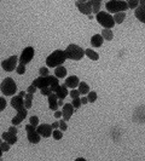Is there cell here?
I'll use <instances>...</instances> for the list:
<instances>
[{
	"label": "cell",
	"instance_id": "4dcf8cb0",
	"mask_svg": "<svg viewBox=\"0 0 145 161\" xmlns=\"http://www.w3.org/2000/svg\"><path fill=\"white\" fill-rule=\"evenodd\" d=\"M40 92H41L43 96H47V97H48V94L52 93V90H51V87H50V86H46V87L40 88Z\"/></svg>",
	"mask_w": 145,
	"mask_h": 161
},
{
	"label": "cell",
	"instance_id": "60d3db41",
	"mask_svg": "<svg viewBox=\"0 0 145 161\" xmlns=\"http://www.w3.org/2000/svg\"><path fill=\"white\" fill-rule=\"evenodd\" d=\"M7 131H9V132H11L12 134H17V132H18V131H17V127H16L15 125H12V126H11V127H10Z\"/></svg>",
	"mask_w": 145,
	"mask_h": 161
},
{
	"label": "cell",
	"instance_id": "d6986e66",
	"mask_svg": "<svg viewBox=\"0 0 145 161\" xmlns=\"http://www.w3.org/2000/svg\"><path fill=\"white\" fill-rule=\"evenodd\" d=\"M103 41H104V38L100 34H94L91 38V45L93 47H100L103 45Z\"/></svg>",
	"mask_w": 145,
	"mask_h": 161
},
{
	"label": "cell",
	"instance_id": "e0dca14e",
	"mask_svg": "<svg viewBox=\"0 0 145 161\" xmlns=\"http://www.w3.org/2000/svg\"><path fill=\"white\" fill-rule=\"evenodd\" d=\"M54 93L57 94V97L59 98V99H64L68 96V87L66 86V84L64 85H58V87L56 88V91H54Z\"/></svg>",
	"mask_w": 145,
	"mask_h": 161
},
{
	"label": "cell",
	"instance_id": "f35d334b",
	"mask_svg": "<svg viewBox=\"0 0 145 161\" xmlns=\"http://www.w3.org/2000/svg\"><path fill=\"white\" fill-rule=\"evenodd\" d=\"M26 131H27V132H30V131H36V126H34V125L29 124V125H27V126H26Z\"/></svg>",
	"mask_w": 145,
	"mask_h": 161
},
{
	"label": "cell",
	"instance_id": "277c9868",
	"mask_svg": "<svg viewBox=\"0 0 145 161\" xmlns=\"http://www.w3.org/2000/svg\"><path fill=\"white\" fill-rule=\"evenodd\" d=\"M97 21L100 26H103L104 28H112L115 26V20H114V16H111L109 12H104V11H99L96 16Z\"/></svg>",
	"mask_w": 145,
	"mask_h": 161
},
{
	"label": "cell",
	"instance_id": "4316f807",
	"mask_svg": "<svg viewBox=\"0 0 145 161\" xmlns=\"http://www.w3.org/2000/svg\"><path fill=\"white\" fill-rule=\"evenodd\" d=\"M52 136H53V138L56 141H59V139L63 138V131L61 130V128H59V130H58V128H54L53 132H52Z\"/></svg>",
	"mask_w": 145,
	"mask_h": 161
},
{
	"label": "cell",
	"instance_id": "4fadbf2b",
	"mask_svg": "<svg viewBox=\"0 0 145 161\" xmlns=\"http://www.w3.org/2000/svg\"><path fill=\"white\" fill-rule=\"evenodd\" d=\"M75 111V108L72 104L70 103H67L63 106V111H62V115H63V119L66 120V121H68V120H70V118L72 116V113Z\"/></svg>",
	"mask_w": 145,
	"mask_h": 161
},
{
	"label": "cell",
	"instance_id": "d590c367",
	"mask_svg": "<svg viewBox=\"0 0 145 161\" xmlns=\"http://www.w3.org/2000/svg\"><path fill=\"white\" fill-rule=\"evenodd\" d=\"M39 74L41 76H46L48 75V67H41L39 69Z\"/></svg>",
	"mask_w": 145,
	"mask_h": 161
},
{
	"label": "cell",
	"instance_id": "83f0119b",
	"mask_svg": "<svg viewBox=\"0 0 145 161\" xmlns=\"http://www.w3.org/2000/svg\"><path fill=\"white\" fill-rule=\"evenodd\" d=\"M16 71H17V74H20V75L26 74V64L20 63L17 66V68H16Z\"/></svg>",
	"mask_w": 145,
	"mask_h": 161
},
{
	"label": "cell",
	"instance_id": "ac0fdd59",
	"mask_svg": "<svg viewBox=\"0 0 145 161\" xmlns=\"http://www.w3.org/2000/svg\"><path fill=\"white\" fill-rule=\"evenodd\" d=\"M27 138L31 144H38L40 139H41V136L39 134L38 131H30V132H27Z\"/></svg>",
	"mask_w": 145,
	"mask_h": 161
},
{
	"label": "cell",
	"instance_id": "7dc6e473",
	"mask_svg": "<svg viewBox=\"0 0 145 161\" xmlns=\"http://www.w3.org/2000/svg\"><path fill=\"white\" fill-rule=\"evenodd\" d=\"M76 161H85V159H84V158H77Z\"/></svg>",
	"mask_w": 145,
	"mask_h": 161
},
{
	"label": "cell",
	"instance_id": "c3c4849f",
	"mask_svg": "<svg viewBox=\"0 0 145 161\" xmlns=\"http://www.w3.org/2000/svg\"><path fill=\"white\" fill-rule=\"evenodd\" d=\"M3 153H4V151L1 150V148H0V159H1V156H3Z\"/></svg>",
	"mask_w": 145,
	"mask_h": 161
},
{
	"label": "cell",
	"instance_id": "d4e9b609",
	"mask_svg": "<svg viewBox=\"0 0 145 161\" xmlns=\"http://www.w3.org/2000/svg\"><path fill=\"white\" fill-rule=\"evenodd\" d=\"M77 90L80 91V93H81V94L84 96V94H87L88 92H90V86H88L86 83L82 81V83H80V84H79V88H77Z\"/></svg>",
	"mask_w": 145,
	"mask_h": 161
},
{
	"label": "cell",
	"instance_id": "ee69618b",
	"mask_svg": "<svg viewBox=\"0 0 145 161\" xmlns=\"http://www.w3.org/2000/svg\"><path fill=\"white\" fill-rule=\"evenodd\" d=\"M52 127H53V130H54V128H58V127H59V121L53 123V124H52Z\"/></svg>",
	"mask_w": 145,
	"mask_h": 161
},
{
	"label": "cell",
	"instance_id": "9a60e30c",
	"mask_svg": "<svg viewBox=\"0 0 145 161\" xmlns=\"http://www.w3.org/2000/svg\"><path fill=\"white\" fill-rule=\"evenodd\" d=\"M58 97H57V94H56L54 92L50 93L48 94V108H50L51 110H57L58 109Z\"/></svg>",
	"mask_w": 145,
	"mask_h": 161
},
{
	"label": "cell",
	"instance_id": "2e32d148",
	"mask_svg": "<svg viewBox=\"0 0 145 161\" xmlns=\"http://www.w3.org/2000/svg\"><path fill=\"white\" fill-rule=\"evenodd\" d=\"M66 86L69 87V88H75V87H79V84H80V80L76 75H71L69 78L66 79Z\"/></svg>",
	"mask_w": 145,
	"mask_h": 161
},
{
	"label": "cell",
	"instance_id": "ba28073f",
	"mask_svg": "<svg viewBox=\"0 0 145 161\" xmlns=\"http://www.w3.org/2000/svg\"><path fill=\"white\" fill-rule=\"evenodd\" d=\"M34 49L31 46H28V47H26L23 51H22V53H21V56H20V63H23V64H28L31 60H33V57H34Z\"/></svg>",
	"mask_w": 145,
	"mask_h": 161
},
{
	"label": "cell",
	"instance_id": "8d00e7d4",
	"mask_svg": "<svg viewBox=\"0 0 145 161\" xmlns=\"http://www.w3.org/2000/svg\"><path fill=\"white\" fill-rule=\"evenodd\" d=\"M5 108H6V101H5V98L0 97V111H3Z\"/></svg>",
	"mask_w": 145,
	"mask_h": 161
},
{
	"label": "cell",
	"instance_id": "603a6c76",
	"mask_svg": "<svg viewBox=\"0 0 145 161\" xmlns=\"http://www.w3.org/2000/svg\"><path fill=\"white\" fill-rule=\"evenodd\" d=\"M85 53H86V56L90 60H92V61H98L99 60V55L97 53V52H94L93 50H91V49H87V50H85Z\"/></svg>",
	"mask_w": 145,
	"mask_h": 161
},
{
	"label": "cell",
	"instance_id": "7c38bea8",
	"mask_svg": "<svg viewBox=\"0 0 145 161\" xmlns=\"http://www.w3.org/2000/svg\"><path fill=\"white\" fill-rule=\"evenodd\" d=\"M140 6L135 9V17L140 22L145 23V0H139Z\"/></svg>",
	"mask_w": 145,
	"mask_h": 161
},
{
	"label": "cell",
	"instance_id": "9c48e42d",
	"mask_svg": "<svg viewBox=\"0 0 145 161\" xmlns=\"http://www.w3.org/2000/svg\"><path fill=\"white\" fill-rule=\"evenodd\" d=\"M36 131L39 132V134L44 137V138H48V137L52 136L53 132V127L52 125H48V124H43V125H38L36 127Z\"/></svg>",
	"mask_w": 145,
	"mask_h": 161
},
{
	"label": "cell",
	"instance_id": "f1b7e54d",
	"mask_svg": "<svg viewBox=\"0 0 145 161\" xmlns=\"http://www.w3.org/2000/svg\"><path fill=\"white\" fill-rule=\"evenodd\" d=\"M127 4L130 9H137L139 6V0H127Z\"/></svg>",
	"mask_w": 145,
	"mask_h": 161
},
{
	"label": "cell",
	"instance_id": "f6af8a7d",
	"mask_svg": "<svg viewBox=\"0 0 145 161\" xmlns=\"http://www.w3.org/2000/svg\"><path fill=\"white\" fill-rule=\"evenodd\" d=\"M58 106L59 107H63V99H59L58 98Z\"/></svg>",
	"mask_w": 145,
	"mask_h": 161
},
{
	"label": "cell",
	"instance_id": "74e56055",
	"mask_svg": "<svg viewBox=\"0 0 145 161\" xmlns=\"http://www.w3.org/2000/svg\"><path fill=\"white\" fill-rule=\"evenodd\" d=\"M59 128L64 132V131H67V128H68V126H67V124H66V120H62V121H59Z\"/></svg>",
	"mask_w": 145,
	"mask_h": 161
},
{
	"label": "cell",
	"instance_id": "1f68e13d",
	"mask_svg": "<svg viewBox=\"0 0 145 161\" xmlns=\"http://www.w3.org/2000/svg\"><path fill=\"white\" fill-rule=\"evenodd\" d=\"M81 98L80 97H76V98H72V106H74V108L75 109H77V108H80L81 107Z\"/></svg>",
	"mask_w": 145,
	"mask_h": 161
},
{
	"label": "cell",
	"instance_id": "f907efd6",
	"mask_svg": "<svg viewBox=\"0 0 145 161\" xmlns=\"http://www.w3.org/2000/svg\"><path fill=\"white\" fill-rule=\"evenodd\" d=\"M3 142H4V139H0V144H1Z\"/></svg>",
	"mask_w": 145,
	"mask_h": 161
},
{
	"label": "cell",
	"instance_id": "e575fe53",
	"mask_svg": "<svg viewBox=\"0 0 145 161\" xmlns=\"http://www.w3.org/2000/svg\"><path fill=\"white\" fill-rule=\"evenodd\" d=\"M29 123H30L31 125H34V126H36V127H38V125H39V118H38V116H35V115L30 116V119H29Z\"/></svg>",
	"mask_w": 145,
	"mask_h": 161
},
{
	"label": "cell",
	"instance_id": "816d5d0a",
	"mask_svg": "<svg viewBox=\"0 0 145 161\" xmlns=\"http://www.w3.org/2000/svg\"><path fill=\"white\" fill-rule=\"evenodd\" d=\"M99 1H102V0H99Z\"/></svg>",
	"mask_w": 145,
	"mask_h": 161
},
{
	"label": "cell",
	"instance_id": "f546056e",
	"mask_svg": "<svg viewBox=\"0 0 145 161\" xmlns=\"http://www.w3.org/2000/svg\"><path fill=\"white\" fill-rule=\"evenodd\" d=\"M87 98H88V102L90 103H93V102H96L97 101V93L94 92V91H90L87 93Z\"/></svg>",
	"mask_w": 145,
	"mask_h": 161
},
{
	"label": "cell",
	"instance_id": "cb8c5ba5",
	"mask_svg": "<svg viewBox=\"0 0 145 161\" xmlns=\"http://www.w3.org/2000/svg\"><path fill=\"white\" fill-rule=\"evenodd\" d=\"M102 35H103L104 40H108V41H110V40H112V38H114V34H112L110 28H104L102 32Z\"/></svg>",
	"mask_w": 145,
	"mask_h": 161
},
{
	"label": "cell",
	"instance_id": "8992f818",
	"mask_svg": "<svg viewBox=\"0 0 145 161\" xmlns=\"http://www.w3.org/2000/svg\"><path fill=\"white\" fill-rule=\"evenodd\" d=\"M56 83H59L58 81V78L57 76H53V75H46V76H41L40 75L39 78H36L33 84L38 87V88H43V87H46V86H51L52 84H56Z\"/></svg>",
	"mask_w": 145,
	"mask_h": 161
},
{
	"label": "cell",
	"instance_id": "ffe728a7",
	"mask_svg": "<svg viewBox=\"0 0 145 161\" xmlns=\"http://www.w3.org/2000/svg\"><path fill=\"white\" fill-rule=\"evenodd\" d=\"M54 75L57 76L58 79H62L67 75V69L64 68L63 66H58V67H56V70H54Z\"/></svg>",
	"mask_w": 145,
	"mask_h": 161
},
{
	"label": "cell",
	"instance_id": "8fae6325",
	"mask_svg": "<svg viewBox=\"0 0 145 161\" xmlns=\"http://www.w3.org/2000/svg\"><path fill=\"white\" fill-rule=\"evenodd\" d=\"M28 109L27 108H23V109H21V110H18L17 111V114H16V116H13L12 118V120H11V124L12 125H15V126H18L24 119H26V116H27V111Z\"/></svg>",
	"mask_w": 145,
	"mask_h": 161
},
{
	"label": "cell",
	"instance_id": "484cf974",
	"mask_svg": "<svg viewBox=\"0 0 145 161\" xmlns=\"http://www.w3.org/2000/svg\"><path fill=\"white\" fill-rule=\"evenodd\" d=\"M91 1H92V12L97 15L100 11V1L99 0H91Z\"/></svg>",
	"mask_w": 145,
	"mask_h": 161
},
{
	"label": "cell",
	"instance_id": "7bdbcfd3",
	"mask_svg": "<svg viewBox=\"0 0 145 161\" xmlns=\"http://www.w3.org/2000/svg\"><path fill=\"white\" fill-rule=\"evenodd\" d=\"M81 103H82V104H87V103H88V98H87V97H82V98H81Z\"/></svg>",
	"mask_w": 145,
	"mask_h": 161
},
{
	"label": "cell",
	"instance_id": "6da1fadb",
	"mask_svg": "<svg viewBox=\"0 0 145 161\" xmlns=\"http://www.w3.org/2000/svg\"><path fill=\"white\" fill-rule=\"evenodd\" d=\"M67 58V53H66V50H56L53 51L51 55L47 56L46 58V64L48 68H56L58 66H62V64L66 62Z\"/></svg>",
	"mask_w": 145,
	"mask_h": 161
},
{
	"label": "cell",
	"instance_id": "44dd1931",
	"mask_svg": "<svg viewBox=\"0 0 145 161\" xmlns=\"http://www.w3.org/2000/svg\"><path fill=\"white\" fill-rule=\"evenodd\" d=\"M33 96L34 93H27L26 97H24V107H26L27 109H30L31 106H33V103H31V101H33Z\"/></svg>",
	"mask_w": 145,
	"mask_h": 161
},
{
	"label": "cell",
	"instance_id": "ab89813d",
	"mask_svg": "<svg viewBox=\"0 0 145 161\" xmlns=\"http://www.w3.org/2000/svg\"><path fill=\"white\" fill-rule=\"evenodd\" d=\"M36 88H38V87H36V86H35L34 84H31V85H30V86L28 87V90H27V91H28L29 93H35V91H36Z\"/></svg>",
	"mask_w": 145,
	"mask_h": 161
},
{
	"label": "cell",
	"instance_id": "b9f144b4",
	"mask_svg": "<svg viewBox=\"0 0 145 161\" xmlns=\"http://www.w3.org/2000/svg\"><path fill=\"white\" fill-rule=\"evenodd\" d=\"M63 115H62V111H58V110H56L54 111V118L56 119H61Z\"/></svg>",
	"mask_w": 145,
	"mask_h": 161
},
{
	"label": "cell",
	"instance_id": "7402d4cb",
	"mask_svg": "<svg viewBox=\"0 0 145 161\" xmlns=\"http://www.w3.org/2000/svg\"><path fill=\"white\" fill-rule=\"evenodd\" d=\"M126 18V13L125 11H121V12H116L114 15V20H115V23H117V24H121Z\"/></svg>",
	"mask_w": 145,
	"mask_h": 161
},
{
	"label": "cell",
	"instance_id": "30bf717a",
	"mask_svg": "<svg viewBox=\"0 0 145 161\" xmlns=\"http://www.w3.org/2000/svg\"><path fill=\"white\" fill-rule=\"evenodd\" d=\"M76 7L79 9V11L84 13V15H91L92 13V1L88 0V1H85V3H80V1H76Z\"/></svg>",
	"mask_w": 145,
	"mask_h": 161
},
{
	"label": "cell",
	"instance_id": "d6a6232c",
	"mask_svg": "<svg viewBox=\"0 0 145 161\" xmlns=\"http://www.w3.org/2000/svg\"><path fill=\"white\" fill-rule=\"evenodd\" d=\"M69 94H70L71 99H72V98H76V97H80V96H81L80 91H79V90H75V88H71V92H70Z\"/></svg>",
	"mask_w": 145,
	"mask_h": 161
},
{
	"label": "cell",
	"instance_id": "5b68a950",
	"mask_svg": "<svg viewBox=\"0 0 145 161\" xmlns=\"http://www.w3.org/2000/svg\"><path fill=\"white\" fill-rule=\"evenodd\" d=\"M105 7L109 13H116V12L126 11L130 9L127 1H120V0H111V1H108Z\"/></svg>",
	"mask_w": 145,
	"mask_h": 161
},
{
	"label": "cell",
	"instance_id": "836d02e7",
	"mask_svg": "<svg viewBox=\"0 0 145 161\" xmlns=\"http://www.w3.org/2000/svg\"><path fill=\"white\" fill-rule=\"evenodd\" d=\"M10 147H11V146H10V144L7 143L6 141H4L1 144H0V148H1L3 151H9V150H10Z\"/></svg>",
	"mask_w": 145,
	"mask_h": 161
},
{
	"label": "cell",
	"instance_id": "7a4b0ae2",
	"mask_svg": "<svg viewBox=\"0 0 145 161\" xmlns=\"http://www.w3.org/2000/svg\"><path fill=\"white\" fill-rule=\"evenodd\" d=\"M66 53H67V58L72 60V61H80V60H82L84 56H86L85 50L82 47H80L75 44L68 45V47L66 49Z\"/></svg>",
	"mask_w": 145,
	"mask_h": 161
},
{
	"label": "cell",
	"instance_id": "681fc988",
	"mask_svg": "<svg viewBox=\"0 0 145 161\" xmlns=\"http://www.w3.org/2000/svg\"><path fill=\"white\" fill-rule=\"evenodd\" d=\"M77 1H80V3H85V1H88V0H77Z\"/></svg>",
	"mask_w": 145,
	"mask_h": 161
},
{
	"label": "cell",
	"instance_id": "3957f363",
	"mask_svg": "<svg viewBox=\"0 0 145 161\" xmlns=\"http://www.w3.org/2000/svg\"><path fill=\"white\" fill-rule=\"evenodd\" d=\"M0 90L5 96H13L17 92V85L12 78H5L0 84Z\"/></svg>",
	"mask_w": 145,
	"mask_h": 161
},
{
	"label": "cell",
	"instance_id": "bcb514c9",
	"mask_svg": "<svg viewBox=\"0 0 145 161\" xmlns=\"http://www.w3.org/2000/svg\"><path fill=\"white\" fill-rule=\"evenodd\" d=\"M20 96H21V97H23V98L26 97V93H24V91H21V92H20Z\"/></svg>",
	"mask_w": 145,
	"mask_h": 161
},
{
	"label": "cell",
	"instance_id": "52a82bcc",
	"mask_svg": "<svg viewBox=\"0 0 145 161\" xmlns=\"http://www.w3.org/2000/svg\"><path fill=\"white\" fill-rule=\"evenodd\" d=\"M18 57L17 56H11V57H9V58H6V60H4L3 62H1V68L5 70V71H12V70H15L16 68H17V62H18Z\"/></svg>",
	"mask_w": 145,
	"mask_h": 161
},
{
	"label": "cell",
	"instance_id": "5bb4252c",
	"mask_svg": "<svg viewBox=\"0 0 145 161\" xmlns=\"http://www.w3.org/2000/svg\"><path fill=\"white\" fill-rule=\"evenodd\" d=\"M10 103H11V107L13 109H16L17 111L21 110V109H23V108H26V107H24V99H23V97H21L20 94L12 97Z\"/></svg>",
	"mask_w": 145,
	"mask_h": 161
}]
</instances>
